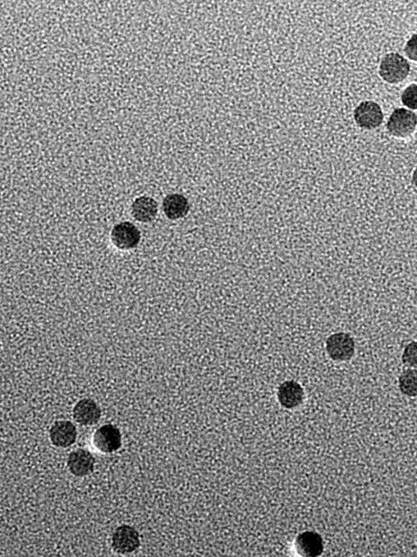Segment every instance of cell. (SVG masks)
I'll list each match as a JSON object with an SVG mask.
<instances>
[{"instance_id":"obj_1","label":"cell","mask_w":417,"mask_h":557,"mask_svg":"<svg viewBox=\"0 0 417 557\" xmlns=\"http://www.w3.org/2000/svg\"><path fill=\"white\" fill-rule=\"evenodd\" d=\"M410 64L402 55L391 53L387 54L380 64L379 74L383 80L396 85L405 80L410 73Z\"/></svg>"},{"instance_id":"obj_2","label":"cell","mask_w":417,"mask_h":557,"mask_svg":"<svg viewBox=\"0 0 417 557\" xmlns=\"http://www.w3.org/2000/svg\"><path fill=\"white\" fill-rule=\"evenodd\" d=\"M416 121V113L405 108H398L388 119L387 130L393 137L405 138L415 132Z\"/></svg>"},{"instance_id":"obj_3","label":"cell","mask_w":417,"mask_h":557,"mask_svg":"<svg viewBox=\"0 0 417 557\" xmlns=\"http://www.w3.org/2000/svg\"><path fill=\"white\" fill-rule=\"evenodd\" d=\"M354 119L357 126L372 130L382 126L384 116L382 108L377 103L366 101L355 109Z\"/></svg>"},{"instance_id":"obj_4","label":"cell","mask_w":417,"mask_h":557,"mask_svg":"<svg viewBox=\"0 0 417 557\" xmlns=\"http://www.w3.org/2000/svg\"><path fill=\"white\" fill-rule=\"evenodd\" d=\"M327 352L333 361H346L354 356L355 344L350 334L338 333L327 340Z\"/></svg>"},{"instance_id":"obj_5","label":"cell","mask_w":417,"mask_h":557,"mask_svg":"<svg viewBox=\"0 0 417 557\" xmlns=\"http://www.w3.org/2000/svg\"><path fill=\"white\" fill-rule=\"evenodd\" d=\"M140 545L139 533L134 527L123 524L113 533L112 547L118 554H131L139 549Z\"/></svg>"},{"instance_id":"obj_6","label":"cell","mask_w":417,"mask_h":557,"mask_svg":"<svg viewBox=\"0 0 417 557\" xmlns=\"http://www.w3.org/2000/svg\"><path fill=\"white\" fill-rule=\"evenodd\" d=\"M94 444L100 452L105 454L117 451L122 445L121 431L112 425L100 427L94 436Z\"/></svg>"},{"instance_id":"obj_7","label":"cell","mask_w":417,"mask_h":557,"mask_svg":"<svg viewBox=\"0 0 417 557\" xmlns=\"http://www.w3.org/2000/svg\"><path fill=\"white\" fill-rule=\"evenodd\" d=\"M112 238L114 245L121 250H130L139 245L141 233L134 224L121 223L114 228Z\"/></svg>"},{"instance_id":"obj_8","label":"cell","mask_w":417,"mask_h":557,"mask_svg":"<svg viewBox=\"0 0 417 557\" xmlns=\"http://www.w3.org/2000/svg\"><path fill=\"white\" fill-rule=\"evenodd\" d=\"M295 547L297 554L302 556H319L323 551V538L318 533L306 531L297 536Z\"/></svg>"},{"instance_id":"obj_9","label":"cell","mask_w":417,"mask_h":557,"mask_svg":"<svg viewBox=\"0 0 417 557\" xmlns=\"http://www.w3.org/2000/svg\"><path fill=\"white\" fill-rule=\"evenodd\" d=\"M96 460L89 451L78 449L73 451L68 458V468L70 472L76 477L89 475L94 470Z\"/></svg>"},{"instance_id":"obj_10","label":"cell","mask_w":417,"mask_h":557,"mask_svg":"<svg viewBox=\"0 0 417 557\" xmlns=\"http://www.w3.org/2000/svg\"><path fill=\"white\" fill-rule=\"evenodd\" d=\"M75 420L84 426L94 425L102 416L98 404L91 399H82L76 404L73 411Z\"/></svg>"},{"instance_id":"obj_11","label":"cell","mask_w":417,"mask_h":557,"mask_svg":"<svg viewBox=\"0 0 417 557\" xmlns=\"http://www.w3.org/2000/svg\"><path fill=\"white\" fill-rule=\"evenodd\" d=\"M76 438V427L69 421H57L50 430V439L57 447H69L75 443Z\"/></svg>"},{"instance_id":"obj_12","label":"cell","mask_w":417,"mask_h":557,"mask_svg":"<svg viewBox=\"0 0 417 557\" xmlns=\"http://www.w3.org/2000/svg\"><path fill=\"white\" fill-rule=\"evenodd\" d=\"M278 399L282 406L294 409L303 402L304 390L295 381H286L279 386Z\"/></svg>"},{"instance_id":"obj_13","label":"cell","mask_w":417,"mask_h":557,"mask_svg":"<svg viewBox=\"0 0 417 557\" xmlns=\"http://www.w3.org/2000/svg\"><path fill=\"white\" fill-rule=\"evenodd\" d=\"M132 215L139 222L148 223L152 221L158 212L157 202L152 198L142 196L137 198L132 204Z\"/></svg>"},{"instance_id":"obj_14","label":"cell","mask_w":417,"mask_h":557,"mask_svg":"<svg viewBox=\"0 0 417 557\" xmlns=\"http://www.w3.org/2000/svg\"><path fill=\"white\" fill-rule=\"evenodd\" d=\"M163 207L165 215L172 220L185 217L190 208L186 198L179 194L169 195L165 198Z\"/></svg>"},{"instance_id":"obj_15","label":"cell","mask_w":417,"mask_h":557,"mask_svg":"<svg viewBox=\"0 0 417 557\" xmlns=\"http://www.w3.org/2000/svg\"><path fill=\"white\" fill-rule=\"evenodd\" d=\"M400 388L403 394L416 397L417 374L416 370H407L400 377Z\"/></svg>"},{"instance_id":"obj_16","label":"cell","mask_w":417,"mask_h":557,"mask_svg":"<svg viewBox=\"0 0 417 557\" xmlns=\"http://www.w3.org/2000/svg\"><path fill=\"white\" fill-rule=\"evenodd\" d=\"M401 100L405 107L411 110H416L417 108V86L416 84L411 85L407 87L402 92L401 95Z\"/></svg>"},{"instance_id":"obj_17","label":"cell","mask_w":417,"mask_h":557,"mask_svg":"<svg viewBox=\"0 0 417 557\" xmlns=\"http://www.w3.org/2000/svg\"><path fill=\"white\" fill-rule=\"evenodd\" d=\"M402 361L405 363H409L411 366H416V343H411L407 345L403 353Z\"/></svg>"},{"instance_id":"obj_18","label":"cell","mask_w":417,"mask_h":557,"mask_svg":"<svg viewBox=\"0 0 417 557\" xmlns=\"http://www.w3.org/2000/svg\"><path fill=\"white\" fill-rule=\"evenodd\" d=\"M416 35H414L411 39L407 43L405 47V53L407 57L414 61H416Z\"/></svg>"}]
</instances>
